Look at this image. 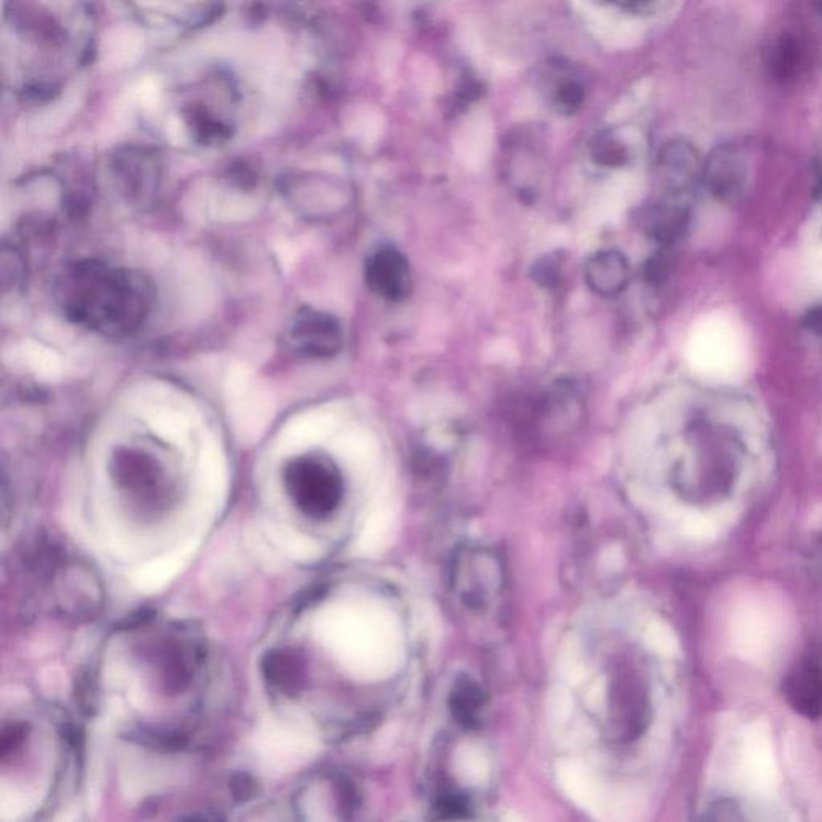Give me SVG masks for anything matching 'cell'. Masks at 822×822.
<instances>
[{"mask_svg":"<svg viewBox=\"0 0 822 822\" xmlns=\"http://www.w3.org/2000/svg\"><path fill=\"white\" fill-rule=\"evenodd\" d=\"M229 789L235 802L246 803L256 799L257 793H259V784L253 776L238 773L230 779Z\"/></svg>","mask_w":822,"mask_h":822,"instance_id":"44dd1931","label":"cell"},{"mask_svg":"<svg viewBox=\"0 0 822 822\" xmlns=\"http://www.w3.org/2000/svg\"><path fill=\"white\" fill-rule=\"evenodd\" d=\"M292 349L308 358H331L343 349L344 336L337 319L313 308L295 313L288 329Z\"/></svg>","mask_w":822,"mask_h":822,"instance_id":"5b68a950","label":"cell"},{"mask_svg":"<svg viewBox=\"0 0 822 822\" xmlns=\"http://www.w3.org/2000/svg\"><path fill=\"white\" fill-rule=\"evenodd\" d=\"M585 280L595 295L614 298L629 287V259L616 249L599 251L585 266Z\"/></svg>","mask_w":822,"mask_h":822,"instance_id":"4fadbf2b","label":"cell"},{"mask_svg":"<svg viewBox=\"0 0 822 822\" xmlns=\"http://www.w3.org/2000/svg\"><path fill=\"white\" fill-rule=\"evenodd\" d=\"M287 492L308 518L326 519L340 508L344 479L326 456L302 455L291 459L284 471Z\"/></svg>","mask_w":822,"mask_h":822,"instance_id":"3957f363","label":"cell"},{"mask_svg":"<svg viewBox=\"0 0 822 822\" xmlns=\"http://www.w3.org/2000/svg\"><path fill=\"white\" fill-rule=\"evenodd\" d=\"M503 567L493 553L480 548L459 549L452 573L456 601L471 612L492 608L503 593Z\"/></svg>","mask_w":822,"mask_h":822,"instance_id":"277c9868","label":"cell"},{"mask_svg":"<svg viewBox=\"0 0 822 822\" xmlns=\"http://www.w3.org/2000/svg\"><path fill=\"white\" fill-rule=\"evenodd\" d=\"M487 696L482 686L469 677L459 678L451 692L453 719L466 730H476L482 721Z\"/></svg>","mask_w":822,"mask_h":822,"instance_id":"e0dca14e","label":"cell"},{"mask_svg":"<svg viewBox=\"0 0 822 822\" xmlns=\"http://www.w3.org/2000/svg\"><path fill=\"white\" fill-rule=\"evenodd\" d=\"M784 695L790 706L810 720L822 717V668L813 658H804L784 681Z\"/></svg>","mask_w":822,"mask_h":822,"instance_id":"30bf717a","label":"cell"},{"mask_svg":"<svg viewBox=\"0 0 822 822\" xmlns=\"http://www.w3.org/2000/svg\"><path fill=\"white\" fill-rule=\"evenodd\" d=\"M769 75L781 84L796 82L808 65L807 42L793 31H784L768 52Z\"/></svg>","mask_w":822,"mask_h":822,"instance_id":"9a60e30c","label":"cell"},{"mask_svg":"<svg viewBox=\"0 0 822 822\" xmlns=\"http://www.w3.org/2000/svg\"><path fill=\"white\" fill-rule=\"evenodd\" d=\"M620 2L625 3L626 7H640L646 5L651 0H620Z\"/></svg>","mask_w":822,"mask_h":822,"instance_id":"484cf974","label":"cell"},{"mask_svg":"<svg viewBox=\"0 0 822 822\" xmlns=\"http://www.w3.org/2000/svg\"><path fill=\"white\" fill-rule=\"evenodd\" d=\"M110 471L118 486L132 493H149L162 480L158 463L146 453L134 448H121L114 453Z\"/></svg>","mask_w":822,"mask_h":822,"instance_id":"8fae6325","label":"cell"},{"mask_svg":"<svg viewBox=\"0 0 822 822\" xmlns=\"http://www.w3.org/2000/svg\"><path fill=\"white\" fill-rule=\"evenodd\" d=\"M146 16L176 26L195 27L208 23L219 12L221 0H132Z\"/></svg>","mask_w":822,"mask_h":822,"instance_id":"5bb4252c","label":"cell"},{"mask_svg":"<svg viewBox=\"0 0 822 822\" xmlns=\"http://www.w3.org/2000/svg\"><path fill=\"white\" fill-rule=\"evenodd\" d=\"M751 166L747 156L736 145H721L703 163L702 182L720 203L734 204L742 200L748 186Z\"/></svg>","mask_w":822,"mask_h":822,"instance_id":"8992f818","label":"cell"},{"mask_svg":"<svg viewBox=\"0 0 822 822\" xmlns=\"http://www.w3.org/2000/svg\"><path fill=\"white\" fill-rule=\"evenodd\" d=\"M3 40L16 92L51 96L89 55L92 24L81 0H9Z\"/></svg>","mask_w":822,"mask_h":822,"instance_id":"6da1fadb","label":"cell"},{"mask_svg":"<svg viewBox=\"0 0 822 822\" xmlns=\"http://www.w3.org/2000/svg\"><path fill=\"white\" fill-rule=\"evenodd\" d=\"M26 737L27 724L12 723L3 727L2 737H0V755H2V758H7L13 752L19 751Z\"/></svg>","mask_w":822,"mask_h":822,"instance_id":"7402d4cb","label":"cell"},{"mask_svg":"<svg viewBox=\"0 0 822 822\" xmlns=\"http://www.w3.org/2000/svg\"><path fill=\"white\" fill-rule=\"evenodd\" d=\"M367 287L388 302H402L409 298L413 281L409 260L397 247L381 246L365 264Z\"/></svg>","mask_w":822,"mask_h":822,"instance_id":"ba28073f","label":"cell"},{"mask_svg":"<svg viewBox=\"0 0 822 822\" xmlns=\"http://www.w3.org/2000/svg\"><path fill=\"white\" fill-rule=\"evenodd\" d=\"M111 174L127 200L144 203L152 200L158 190L162 166L155 153L142 148H127L114 155Z\"/></svg>","mask_w":822,"mask_h":822,"instance_id":"52a82bcc","label":"cell"},{"mask_svg":"<svg viewBox=\"0 0 822 822\" xmlns=\"http://www.w3.org/2000/svg\"><path fill=\"white\" fill-rule=\"evenodd\" d=\"M595 159L599 165L622 166L629 159L625 145L620 144L614 137L598 138L593 148Z\"/></svg>","mask_w":822,"mask_h":822,"instance_id":"ffe728a7","label":"cell"},{"mask_svg":"<svg viewBox=\"0 0 822 822\" xmlns=\"http://www.w3.org/2000/svg\"><path fill=\"white\" fill-rule=\"evenodd\" d=\"M75 698L84 715H93L99 703L97 682L90 671H82L75 682Z\"/></svg>","mask_w":822,"mask_h":822,"instance_id":"d6986e66","label":"cell"},{"mask_svg":"<svg viewBox=\"0 0 822 822\" xmlns=\"http://www.w3.org/2000/svg\"><path fill=\"white\" fill-rule=\"evenodd\" d=\"M581 102H584V92H581V87L577 86V84H563V86L557 89V110L563 111V113H574V111L580 108Z\"/></svg>","mask_w":822,"mask_h":822,"instance_id":"603a6c76","label":"cell"},{"mask_svg":"<svg viewBox=\"0 0 822 822\" xmlns=\"http://www.w3.org/2000/svg\"><path fill=\"white\" fill-rule=\"evenodd\" d=\"M703 163L695 146L686 142H670L657 158L656 174L665 198L682 200L686 191L702 180Z\"/></svg>","mask_w":822,"mask_h":822,"instance_id":"9c48e42d","label":"cell"},{"mask_svg":"<svg viewBox=\"0 0 822 822\" xmlns=\"http://www.w3.org/2000/svg\"><path fill=\"white\" fill-rule=\"evenodd\" d=\"M264 678L285 696L301 691L304 682V667L298 654L289 649H274L263 658Z\"/></svg>","mask_w":822,"mask_h":822,"instance_id":"2e32d148","label":"cell"},{"mask_svg":"<svg viewBox=\"0 0 822 822\" xmlns=\"http://www.w3.org/2000/svg\"><path fill=\"white\" fill-rule=\"evenodd\" d=\"M200 649L191 644H179L167 651L165 681L170 692H180L188 688L200 664Z\"/></svg>","mask_w":822,"mask_h":822,"instance_id":"ac0fdd59","label":"cell"},{"mask_svg":"<svg viewBox=\"0 0 822 822\" xmlns=\"http://www.w3.org/2000/svg\"><path fill=\"white\" fill-rule=\"evenodd\" d=\"M55 298L75 325L108 340H125L145 325L155 296L145 275L84 259L62 271Z\"/></svg>","mask_w":822,"mask_h":822,"instance_id":"7a4b0ae2","label":"cell"},{"mask_svg":"<svg viewBox=\"0 0 822 822\" xmlns=\"http://www.w3.org/2000/svg\"><path fill=\"white\" fill-rule=\"evenodd\" d=\"M803 325L814 336L822 337V306L808 310L803 319Z\"/></svg>","mask_w":822,"mask_h":822,"instance_id":"d4e9b609","label":"cell"},{"mask_svg":"<svg viewBox=\"0 0 822 822\" xmlns=\"http://www.w3.org/2000/svg\"><path fill=\"white\" fill-rule=\"evenodd\" d=\"M560 275L559 263L555 257H545L542 263H536L534 268V278L542 287L553 288L557 285V277Z\"/></svg>","mask_w":822,"mask_h":822,"instance_id":"cb8c5ba5","label":"cell"},{"mask_svg":"<svg viewBox=\"0 0 822 822\" xmlns=\"http://www.w3.org/2000/svg\"><path fill=\"white\" fill-rule=\"evenodd\" d=\"M689 224V208L679 198H662L647 206L641 214L644 232L658 245L671 246L685 235Z\"/></svg>","mask_w":822,"mask_h":822,"instance_id":"7c38bea8","label":"cell"}]
</instances>
